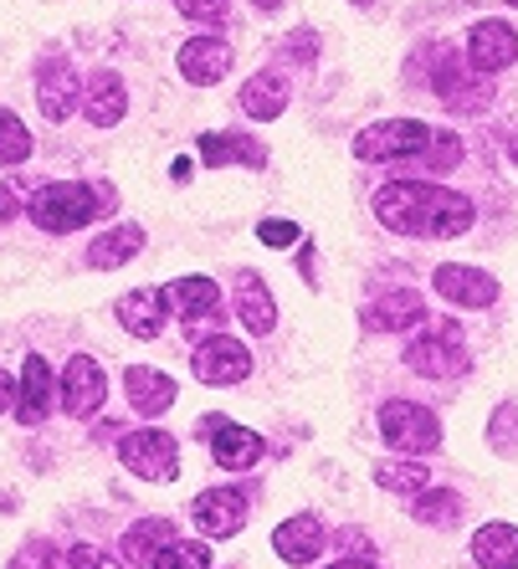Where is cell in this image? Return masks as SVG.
Here are the masks:
<instances>
[{
  "mask_svg": "<svg viewBox=\"0 0 518 569\" xmlns=\"http://www.w3.org/2000/svg\"><path fill=\"white\" fill-rule=\"evenodd\" d=\"M375 216L380 226L406 231V237H462L472 226V200L426 186V180H396L375 196Z\"/></svg>",
  "mask_w": 518,
  "mask_h": 569,
  "instance_id": "cell-1",
  "label": "cell"
},
{
  "mask_svg": "<svg viewBox=\"0 0 518 569\" xmlns=\"http://www.w3.org/2000/svg\"><path fill=\"white\" fill-rule=\"evenodd\" d=\"M108 190H93V186H78V180H52V186H41L31 196V221L41 231H52V237H67V231H78L88 226L93 216H103L108 206Z\"/></svg>",
  "mask_w": 518,
  "mask_h": 569,
  "instance_id": "cell-2",
  "label": "cell"
},
{
  "mask_svg": "<svg viewBox=\"0 0 518 569\" xmlns=\"http://www.w3.org/2000/svg\"><path fill=\"white\" fill-rule=\"evenodd\" d=\"M437 129L421 119H386V123H370V129L355 133V159L365 164H390V159H416L431 149Z\"/></svg>",
  "mask_w": 518,
  "mask_h": 569,
  "instance_id": "cell-3",
  "label": "cell"
},
{
  "mask_svg": "<svg viewBox=\"0 0 518 569\" xmlns=\"http://www.w3.org/2000/svg\"><path fill=\"white\" fill-rule=\"evenodd\" d=\"M406 365H411L416 375H431V380L462 375L467 370L462 329H457V323H437V329H426L421 339H411V345H406Z\"/></svg>",
  "mask_w": 518,
  "mask_h": 569,
  "instance_id": "cell-4",
  "label": "cell"
},
{
  "mask_svg": "<svg viewBox=\"0 0 518 569\" xmlns=\"http://www.w3.org/2000/svg\"><path fill=\"white\" fill-rule=\"evenodd\" d=\"M119 462L129 467L133 477H145V482H170L180 472V451H175V437L170 431H129L119 441Z\"/></svg>",
  "mask_w": 518,
  "mask_h": 569,
  "instance_id": "cell-5",
  "label": "cell"
},
{
  "mask_svg": "<svg viewBox=\"0 0 518 569\" xmlns=\"http://www.w3.org/2000/svg\"><path fill=\"white\" fill-rule=\"evenodd\" d=\"M380 437H386L396 451H437L441 447V426L426 406L390 400V406H380Z\"/></svg>",
  "mask_w": 518,
  "mask_h": 569,
  "instance_id": "cell-6",
  "label": "cell"
},
{
  "mask_svg": "<svg viewBox=\"0 0 518 569\" xmlns=\"http://www.w3.org/2000/svg\"><path fill=\"white\" fill-rule=\"evenodd\" d=\"M190 365H196V380L200 385H241V380H247V370H252V355L241 349V339L216 333V339L196 345Z\"/></svg>",
  "mask_w": 518,
  "mask_h": 569,
  "instance_id": "cell-7",
  "label": "cell"
},
{
  "mask_svg": "<svg viewBox=\"0 0 518 569\" xmlns=\"http://www.w3.org/2000/svg\"><path fill=\"white\" fill-rule=\"evenodd\" d=\"M37 108H41V119H52V123H62L67 113L78 108V67L67 62L62 52L41 57V67H37Z\"/></svg>",
  "mask_w": 518,
  "mask_h": 569,
  "instance_id": "cell-8",
  "label": "cell"
},
{
  "mask_svg": "<svg viewBox=\"0 0 518 569\" xmlns=\"http://www.w3.org/2000/svg\"><path fill=\"white\" fill-rule=\"evenodd\" d=\"M103 396H108V380H103V370H98V359H88V355L67 359V370H62V411L72 416V421H88V416L103 406Z\"/></svg>",
  "mask_w": 518,
  "mask_h": 569,
  "instance_id": "cell-9",
  "label": "cell"
},
{
  "mask_svg": "<svg viewBox=\"0 0 518 569\" xmlns=\"http://www.w3.org/2000/svg\"><path fill=\"white\" fill-rule=\"evenodd\" d=\"M200 431L211 437L216 467H227V472H247V467L262 462V437H257V431H247V426L211 416V421H200Z\"/></svg>",
  "mask_w": 518,
  "mask_h": 569,
  "instance_id": "cell-10",
  "label": "cell"
},
{
  "mask_svg": "<svg viewBox=\"0 0 518 569\" xmlns=\"http://www.w3.org/2000/svg\"><path fill=\"white\" fill-rule=\"evenodd\" d=\"M467 62L472 72H504V67L518 62V31L508 21H478V27L467 31Z\"/></svg>",
  "mask_w": 518,
  "mask_h": 569,
  "instance_id": "cell-11",
  "label": "cell"
},
{
  "mask_svg": "<svg viewBox=\"0 0 518 569\" xmlns=\"http://www.w3.org/2000/svg\"><path fill=\"white\" fill-rule=\"evenodd\" d=\"M190 513H196L200 533H211V539H231V533H241V523H247V492L237 488H206L190 503Z\"/></svg>",
  "mask_w": 518,
  "mask_h": 569,
  "instance_id": "cell-12",
  "label": "cell"
},
{
  "mask_svg": "<svg viewBox=\"0 0 518 569\" xmlns=\"http://www.w3.org/2000/svg\"><path fill=\"white\" fill-rule=\"evenodd\" d=\"M437 292L457 308H488L492 298H498V282H492L488 272H478V267L447 262V267H437Z\"/></svg>",
  "mask_w": 518,
  "mask_h": 569,
  "instance_id": "cell-13",
  "label": "cell"
},
{
  "mask_svg": "<svg viewBox=\"0 0 518 569\" xmlns=\"http://www.w3.org/2000/svg\"><path fill=\"white\" fill-rule=\"evenodd\" d=\"M165 313H170V298L160 288H133L119 298V323L133 339H160Z\"/></svg>",
  "mask_w": 518,
  "mask_h": 569,
  "instance_id": "cell-14",
  "label": "cell"
},
{
  "mask_svg": "<svg viewBox=\"0 0 518 569\" xmlns=\"http://www.w3.org/2000/svg\"><path fill=\"white\" fill-rule=\"evenodd\" d=\"M323 543H329V533H323L319 518H288V523H278V533H272V549H278L288 565H313V559L323 555Z\"/></svg>",
  "mask_w": 518,
  "mask_h": 569,
  "instance_id": "cell-15",
  "label": "cell"
},
{
  "mask_svg": "<svg viewBox=\"0 0 518 569\" xmlns=\"http://www.w3.org/2000/svg\"><path fill=\"white\" fill-rule=\"evenodd\" d=\"M47 411H52V365L41 355H31L27 365H21L16 416H21V426H37V421H47Z\"/></svg>",
  "mask_w": 518,
  "mask_h": 569,
  "instance_id": "cell-16",
  "label": "cell"
},
{
  "mask_svg": "<svg viewBox=\"0 0 518 569\" xmlns=\"http://www.w3.org/2000/svg\"><path fill=\"white\" fill-rule=\"evenodd\" d=\"M180 72H186L190 82H221L231 72V47L221 37H196L180 47Z\"/></svg>",
  "mask_w": 518,
  "mask_h": 569,
  "instance_id": "cell-17",
  "label": "cell"
},
{
  "mask_svg": "<svg viewBox=\"0 0 518 569\" xmlns=\"http://www.w3.org/2000/svg\"><path fill=\"white\" fill-rule=\"evenodd\" d=\"M123 390H129V406L139 416H160L175 400V380L165 370H155V365H129L123 370Z\"/></svg>",
  "mask_w": 518,
  "mask_h": 569,
  "instance_id": "cell-18",
  "label": "cell"
},
{
  "mask_svg": "<svg viewBox=\"0 0 518 569\" xmlns=\"http://www.w3.org/2000/svg\"><path fill=\"white\" fill-rule=\"evenodd\" d=\"M237 318H241V329H252V333L278 329V303H272V292H267V282L257 272H241L237 278Z\"/></svg>",
  "mask_w": 518,
  "mask_h": 569,
  "instance_id": "cell-19",
  "label": "cell"
},
{
  "mask_svg": "<svg viewBox=\"0 0 518 569\" xmlns=\"http://www.w3.org/2000/svg\"><path fill=\"white\" fill-rule=\"evenodd\" d=\"M421 318H426V308H421V298H416L411 288H390V292H380V298L365 308V323L380 329V333L411 329V323H421Z\"/></svg>",
  "mask_w": 518,
  "mask_h": 569,
  "instance_id": "cell-20",
  "label": "cell"
},
{
  "mask_svg": "<svg viewBox=\"0 0 518 569\" xmlns=\"http://www.w3.org/2000/svg\"><path fill=\"white\" fill-rule=\"evenodd\" d=\"M123 108H129V93H123V82L113 78V72L88 78V93H82V113H88V123L113 129V123L123 119Z\"/></svg>",
  "mask_w": 518,
  "mask_h": 569,
  "instance_id": "cell-21",
  "label": "cell"
},
{
  "mask_svg": "<svg viewBox=\"0 0 518 569\" xmlns=\"http://www.w3.org/2000/svg\"><path fill=\"white\" fill-rule=\"evenodd\" d=\"M472 559L482 569H518V529L514 523H482L472 533Z\"/></svg>",
  "mask_w": 518,
  "mask_h": 569,
  "instance_id": "cell-22",
  "label": "cell"
},
{
  "mask_svg": "<svg viewBox=\"0 0 518 569\" xmlns=\"http://www.w3.org/2000/svg\"><path fill=\"white\" fill-rule=\"evenodd\" d=\"M165 298H170V308H180V318H186L190 329H200V318H211L216 303H221V292H216L211 278H180L165 288Z\"/></svg>",
  "mask_w": 518,
  "mask_h": 569,
  "instance_id": "cell-23",
  "label": "cell"
},
{
  "mask_svg": "<svg viewBox=\"0 0 518 569\" xmlns=\"http://www.w3.org/2000/svg\"><path fill=\"white\" fill-rule=\"evenodd\" d=\"M437 98L447 108H457V113H478V108L492 98V82H482V72L478 78L452 72V57H447V67H441V78H437Z\"/></svg>",
  "mask_w": 518,
  "mask_h": 569,
  "instance_id": "cell-24",
  "label": "cell"
},
{
  "mask_svg": "<svg viewBox=\"0 0 518 569\" xmlns=\"http://www.w3.org/2000/svg\"><path fill=\"white\" fill-rule=\"evenodd\" d=\"M282 108H288V82L278 78V72H257L247 88H241V113L247 119H278Z\"/></svg>",
  "mask_w": 518,
  "mask_h": 569,
  "instance_id": "cell-25",
  "label": "cell"
},
{
  "mask_svg": "<svg viewBox=\"0 0 518 569\" xmlns=\"http://www.w3.org/2000/svg\"><path fill=\"white\" fill-rule=\"evenodd\" d=\"M139 247H145V231L139 226H113V231H103V237L88 247V262L93 267H123L139 257Z\"/></svg>",
  "mask_w": 518,
  "mask_h": 569,
  "instance_id": "cell-26",
  "label": "cell"
},
{
  "mask_svg": "<svg viewBox=\"0 0 518 569\" xmlns=\"http://www.w3.org/2000/svg\"><path fill=\"white\" fill-rule=\"evenodd\" d=\"M200 159L206 164H262L267 159V149L262 144H252V139H241V133H206L200 139Z\"/></svg>",
  "mask_w": 518,
  "mask_h": 569,
  "instance_id": "cell-27",
  "label": "cell"
},
{
  "mask_svg": "<svg viewBox=\"0 0 518 569\" xmlns=\"http://www.w3.org/2000/svg\"><path fill=\"white\" fill-rule=\"evenodd\" d=\"M165 543H170V523H165V518H139V523L123 533V555H129L133 565H155V555H160Z\"/></svg>",
  "mask_w": 518,
  "mask_h": 569,
  "instance_id": "cell-28",
  "label": "cell"
},
{
  "mask_svg": "<svg viewBox=\"0 0 518 569\" xmlns=\"http://www.w3.org/2000/svg\"><path fill=\"white\" fill-rule=\"evenodd\" d=\"M31 159V129L16 119L11 108H0V164H27Z\"/></svg>",
  "mask_w": 518,
  "mask_h": 569,
  "instance_id": "cell-29",
  "label": "cell"
},
{
  "mask_svg": "<svg viewBox=\"0 0 518 569\" xmlns=\"http://www.w3.org/2000/svg\"><path fill=\"white\" fill-rule=\"evenodd\" d=\"M206 565H211V549L200 539H170L149 569H206Z\"/></svg>",
  "mask_w": 518,
  "mask_h": 569,
  "instance_id": "cell-30",
  "label": "cell"
},
{
  "mask_svg": "<svg viewBox=\"0 0 518 569\" xmlns=\"http://www.w3.org/2000/svg\"><path fill=\"white\" fill-rule=\"evenodd\" d=\"M375 482L386 492H426V467H416V462H375Z\"/></svg>",
  "mask_w": 518,
  "mask_h": 569,
  "instance_id": "cell-31",
  "label": "cell"
},
{
  "mask_svg": "<svg viewBox=\"0 0 518 569\" xmlns=\"http://www.w3.org/2000/svg\"><path fill=\"white\" fill-rule=\"evenodd\" d=\"M416 518H421V523L447 529V523H457V518H462V498H452V492H416Z\"/></svg>",
  "mask_w": 518,
  "mask_h": 569,
  "instance_id": "cell-32",
  "label": "cell"
},
{
  "mask_svg": "<svg viewBox=\"0 0 518 569\" xmlns=\"http://www.w3.org/2000/svg\"><path fill=\"white\" fill-rule=\"evenodd\" d=\"M416 164H421V170H431V174L457 170V164H462V139H457V133H437V139H431V149H426V154H416Z\"/></svg>",
  "mask_w": 518,
  "mask_h": 569,
  "instance_id": "cell-33",
  "label": "cell"
},
{
  "mask_svg": "<svg viewBox=\"0 0 518 569\" xmlns=\"http://www.w3.org/2000/svg\"><path fill=\"white\" fill-rule=\"evenodd\" d=\"M67 569H123L113 555H103V549H93V543H72L67 549Z\"/></svg>",
  "mask_w": 518,
  "mask_h": 569,
  "instance_id": "cell-34",
  "label": "cell"
},
{
  "mask_svg": "<svg viewBox=\"0 0 518 569\" xmlns=\"http://www.w3.org/2000/svg\"><path fill=\"white\" fill-rule=\"evenodd\" d=\"M175 6H180V16H190V21H221L231 0H175Z\"/></svg>",
  "mask_w": 518,
  "mask_h": 569,
  "instance_id": "cell-35",
  "label": "cell"
},
{
  "mask_svg": "<svg viewBox=\"0 0 518 569\" xmlns=\"http://www.w3.org/2000/svg\"><path fill=\"white\" fill-rule=\"evenodd\" d=\"M257 237H262V247H278V252H282V247H292V241H298V226H292V221H262V226H257Z\"/></svg>",
  "mask_w": 518,
  "mask_h": 569,
  "instance_id": "cell-36",
  "label": "cell"
},
{
  "mask_svg": "<svg viewBox=\"0 0 518 569\" xmlns=\"http://www.w3.org/2000/svg\"><path fill=\"white\" fill-rule=\"evenodd\" d=\"M16 211H21V190H16V186H0V221H11Z\"/></svg>",
  "mask_w": 518,
  "mask_h": 569,
  "instance_id": "cell-37",
  "label": "cell"
},
{
  "mask_svg": "<svg viewBox=\"0 0 518 569\" xmlns=\"http://www.w3.org/2000/svg\"><path fill=\"white\" fill-rule=\"evenodd\" d=\"M16 390H21V385H16L11 375L0 370V411H11V406H16Z\"/></svg>",
  "mask_w": 518,
  "mask_h": 569,
  "instance_id": "cell-38",
  "label": "cell"
},
{
  "mask_svg": "<svg viewBox=\"0 0 518 569\" xmlns=\"http://www.w3.org/2000/svg\"><path fill=\"white\" fill-rule=\"evenodd\" d=\"M345 549H349V555L359 559V555H370L375 543H370V539H359V529H349V533H345Z\"/></svg>",
  "mask_w": 518,
  "mask_h": 569,
  "instance_id": "cell-39",
  "label": "cell"
},
{
  "mask_svg": "<svg viewBox=\"0 0 518 569\" xmlns=\"http://www.w3.org/2000/svg\"><path fill=\"white\" fill-rule=\"evenodd\" d=\"M333 569H375V565H365V559H345V565H333Z\"/></svg>",
  "mask_w": 518,
  "mask_h": 569,
  "instance_id": "cell-40",
  "label": "cell"
},
{
  "mask_svg": "<svg viewBox=\"0 0 518 569\" xmlns=\"http://www.w3.org/2000/svg\"><path fill=\"white\" fill-rule=\"evenodd\" d=\"M282 0H257V11H278Z\"/></svg>",
  "mask_w": 518,
  "mask_h": 569,
  "instance_id": "cell-41",
  "label": "cell"
},
{
  "mask_svg": "<svg viewBox=\"0 0 518 569\" xmlns=\"http://www.w3.org/2000/svg\"><path fill=\"white\" fill-rule=\"evenodd\" d=\"M514 159H518V139H514Z\"/></svg>",
  "mask_w": 518,
  "mask_h": 569,
  "instance_id": "cell-42",
  "label": "cell"
},
{
  "mask_svg": "<svg viewBox=\"0 0 518 569\" xmlns=\"http://www.w3.org/2000/svg\"><path fill=\"white\" fill-rule=\"evenodd\" d=\"M508 6H518V0H508Z\"/></svg>",
  "mask_w": 518,
  "mask_h": 569,
  "instance_id": "cell-43",
  "label": "cell"
},
{
  "mask_svg": "<svg viewBox=\"0 0 518 569\" xmlns=\"http://www.w3.org/2000/svg\"><path fill=\"white\" fill-rule=\"evenodd\" d=\"M52 569H62V565H52Z\"/></svg>",
  "mask_w": 518,
  "mask_h": 569,
  "instance_id": "cell-44",
  "label": "cell"
},
{
  "mask_svg": "<svg viewBox=\"0 0 518 569\" xmlns=\"http://www.w3.org/2000/svg\"><path fill=\"white\" fill-rule=\"evenodd\" d=\"M359 6H365V0H359Z\"/></svg>",
  "mask_w": 518,
  "mask_h": 569,
  "instance_id": "cell-45",
  "label": "cell"
}]
</instances>
